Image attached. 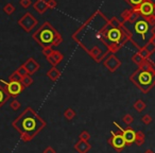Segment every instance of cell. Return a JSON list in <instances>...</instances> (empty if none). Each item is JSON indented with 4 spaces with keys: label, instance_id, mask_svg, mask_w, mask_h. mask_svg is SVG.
<instances>
[{
    "label": "cell",
    "instance_id": "d4e9b609",
    "mask_svg": "<svg viewBox=\"0 0 155 153\" xmlns=\"http://www.w3.org/2000/svg\"><path fill=\"white\" fill-rule=\"evenodd\" d=\"M3 11H5V13L7 15H12L14 13V11H15V7L12 3H7L5 5V8H3Z\"/></svg>",
    "mask_w": 155,
    "mask_h": 153
},
{
    "label": "cell",
    "instance_id": "ffe728a7",
    "mask_svg": "<svg viewBox=\"0 0 155 153\" xmlns=\"http://www.w3.org/2000/svg\"><path fill=\"white\" fill-rule=\"evenodd\" d=\"M146 141V135L142 131H137L136 132V139H135V144L138 147L142 146Z\"/></svg>",
    "mask_w": 155,
    "mask_h": 153
},
{
    "label": "cell",
    "instance_id": "836d02e7",
    "mask_svg": "<svg viewBox=\"0 0 155 153\" xmlns=\"http://www.w3.org/2000/svg\"><path fill=\"white\" fill-rule=\"evenodd\" d=\"M144 47H146L147 49H148L149 51H150V52H151V53H152V54H153V53H154V52H155V46L153 45V44L151 43L150 41H148V43H147L146 45H144Z\"/></svg>",
    "mask_w": 155,
    "mask_h": 153
},
{
    "label": "cell",
    "instance_id": "603a6c76",
    "mask_svg": "<svg viewBox=\"0 0 155 153\" xmlns=\"http://www.w3.org/2000/svg\"><path fill=\"white\" fill-rule=\"evenodd\" d=\"M21 84L25 86V88L31 86V85L33 84V78L31 77V75H26V77H24V78L21 79Z\"/></svg>",
    "mask_w": 155,
    "mask_h": 153
},
{
    "label": "cell",
    "instance_id": "f35d334b",
    "mask_svg": "<svg viewBox=\"0 0 155 153\" xmlns=\"http://www.w3.org/2000/svg\"><path fill=\"white\" fill-rule=\"evenodd\" d=\"M150 32H151V34H152V36H155V25L150 29Z\"/></svg>",
    "mask_w": 155,
    "mask_h": 153
},
{
    "label": "cell",
    "instance_id": "8992f818",
    "mask_svg": "<svg viewBox=\"0 0 155 153\" xmlns=\"http://www.w3.org/2000/svg\"><path fill=\"white\" fill-rule=\"evenodd\" d=\"M107 142L117 151V152H122L123 149L127 147V142H125L124 138H123L121 132H110V136L107 139Z\"/></svg>",
    "mask_w": 155,
    "mask_h": 153
},
{
    "label": "cell",
    "instance_id": "9a60e30c",
    "mask_svg": "<svg viewBox=\"0 0 155 153\" xmlns=\"http://www.w3.org/2000/svg\"><path fill=\"white\" fill-rule=\"evenodd\" d=\"M74 150L78 153H87L91 149V145L88 141H85V140L79 139V141L75 142L74 145Z\"/></svg>",
    "mask_w": 155,
    "mask_h": 153
},
{
    "label": "cell",
    "instance_id": "3957f363",
    "mask_svg": "<svg viewBox=\"0 0 155 153\" xmlns=\"http://www.w3.org/2000/svg\"><path fill=\"white\" fill-rule=\"evenodd\" d=\"M105 38H106V43L108 45V48H110V53L113 54L118 52L129 42H131L138 49L141 48L134 41L133 34L124 26V22H122L116 16H114V17H112L110 19L108 26L105 30Z\"/></svg>",
    "mask_w": 155,
    "mask_h": 153
},
{
    "label": "cell",
    "instance_id": "484cf974",
    "mask_svg": "<svg viewBox=\"0 0 155 153\" xmlns=\"http://www.w3.org/2000/svg\"><path fill=\"white\" fill-rule=\"evenodd\" d=\"M122 121L127 125V127H130V125L134 122V117L132 116L131 114H125L124 116L122 117Z\"/></svg>",
    "mask_w": 155,
    "mask_h": 153
},
{
    "label": "cell",
    "instance_id": "4fadbf2b",
    "mask_svg": "<svg viewBox=\"0 0 155 153\" xmlns=\"http://www.w3.org/2000/svg\"><path fill=\"white\" fill-rule=\"evenodd\" d=\"M64 58V55L61 53L58 50H53L52 53L49 56H47V61L50 65H52V67H56Z\"/></svg>",
    "mask_w": 155,
    "mask_h": 153
},
{
    "label": "cell",
    "instance_id": "7a4b0ae2",
    "mask_svg": "<svg viewBox=\"0 0 155 153\" xmlns=\"http://www.w3.org/2000/svg\"><path fill=\"white\" fill-rule=\"evenodd\" d=\"M12 125L19 133L22 141L28 142L45 129L47 123L31 106H28L17 118L14 119Z\"/></svg>",
    "mask_w": 155,
    "mask_h": 153
},
{
    "label": "cell",
    "instance_id": "5b68a950",
    "mask_svg": "<svg viewBox=\"0 0 155 153\" xmlns=\"http://www.w3.org/2000/svg\"><path fill=\"white\" fill-rule=\"evenodd\" d=\"M130 81L141 93L148 94L155 86V70H144L137 68L131 75Z\"/></svg>",
    "mask_w": 155,
    "mask_h": 153
},
{
    "label": "cell",
    "instance_id": "cb8c5ba5",
    "mask_svg": "<svg viewBox=\"0 0 155 153\" xmlns=\"http://www.w3.org/2000/svg\"><path fill=\"white\" fill-rule=\"evenodd\" d=\"M131 13H132V9H127V10H124V11L122 12V13L120 14V17H121V22H127V20H129V18H130V15H131Z\"/></svg>",
    "mask_w": 155,
    "mask_h": 153
},
{
    "label": "cell",
    "instance_id": "83f0119b",
    "mask_svg": "<svg viewBox=\"0 0 155 153\" xmlns=\"http://www.w3.org/2000/svg\"><path fill=\"white\" fill-rule=\"evenodd\" d=\"M144 0H125V2H127L132 7V9H135V8L139 7Z\"/></svg>",
    "mask_w": 155,
    "mask_h": 153
},
{
    "label": "cell",
    "instance_id": "ab89813d",
    "mask_svg": "<svg viewBox=\"0 0 155 153\" xmlns=\"http://www.w3.org/2000/svg\"><path fill=\"white\" fill-rule=\"evenodd\" d=\"M149 41H150V42H151V43H152V44H153V45H154V46H155V36H151V38H150V39H149Z\"/></svg>",
    "mask_w": 155,
    "mask_h": 153
},
{
    "label": "cell",
    "instance_id": "9c48e42d",
    "mask_svg": "<svg viewBox=\"0 0 155 153\" xmlns=\"http://www.w3.org/2000/svg\"><path fill=\"white\" fill-rule=\"evenodd\" d=\"M114 125L115 127L118 128V130L121 132V134H122L123 138H124L125 142H127V146H132L133 144H135V139H136V132L134 131L133 129H132L131 127H127L125 128V129H123L122 127H121L120 125H119L118 122H116V121H114Z\"/></svg>",
    "mask_w": 155,
    "mask_h": 153
},
{
    "label": "cell",
    "instance_id": "4dcf8cb0",
    "mask_svg": "<svg viewBox=\"0 0 155 153\" xmlns=\"http://www.w3.org/2000/svg\"><path fill=\"white\" fill-rule=\"evenodd\" d=\"M79 139L88 141V140L91 139V134H89L87 131H82L80 133V135H79Z\"/></svg>",
    "mask_w": 155,
    "mask_h": 153
},
{
    "label": "cell",
    "instance_id": "277c9868",
    "mask_svg": "<svg viewBox=\"0 0 155 153\" xmlns=\"http://www.w3.org/2000/svg\"><path fill=\"white\" fill-rule=\"evenodd\" d=\"M32 38L41 47H58L63 43L62 35L49 22H45L34 33Z\"/></svg>",
    "mask_w": 155,
    "mask_h": 153
},
{
    "label": "cell",
    "instance_id": "ac0fdd59",
    "mask_svg": "<svg viewBox=\"0 0 155 153\" xmlns=\"http://www.w3.org/2000/svg\"><path fill=\"white\" fill-rule=\"evenodd\" d=\"M47 77L52 81V82H55L60 79L61 77V71L58 70L56 67H52L49 70L47 71Z\"/></svg>",
    "mask_w": 155,
    "mask_h": 153
},
{
    "label": "cell",
    "instance_id": "f546056e",
    "mask_svg": "<svg viewBox=\"0 0 155 153\" xmlns=\"http://www.w3.org/2000/svg\"><path fill=\"white\" fill-rule=\"evenodd\" d=\"M20 106H21V103L17 99H14L12 100V102H10V108L13 111H18L20 108Z\"/></svg>",
    "mask_w": 155,
    "mask_h": 153
},
{
    "label": "cell",
    "instance_id": "8d00e7d4",
    "mask_svg": "<svg viewBox=\"0 0 155 153\" xmlns=\"http://www.w3.org/2000/svg\"><path fill=\"white\" fill-rule=\"evenodd\" d=\"M47 5L49 9H55L58 7V3H56L55 0H47Z\"/></svg>",
    "mask_w": 155,
    "mask_h": 153
},
{
    "label": "cell",
    "instance_id": "52a82bcc",
    "mask_svg": "<svg viewBox=\"0 0 155 153\" xmlns=\"http://www.w3.org/2000/svg\"><path fill=\"white\" fill-rule=\"evenodd\" d=\"M0 83L5 86V91H8L9 96L12 98L18 97L25 89V86L21 84V82H16V81H9V82H5V81L1 80Z\"/></svg>",
    "mask_w": 155,
    "mask_h": 153
},
{
    "label": "cell",
    "instance_id": "7c38bea8",
    "mask_svg": "<svg viewBox=\"0 0 155 153\" xmlns=\"http://www.w3.org/2000/svg\"><path fill=\"white\" fill-rule=\"evenodd\" d=\"M134 30H135L136 34L140 35L142 41H144L146 39V34L150 31V25L141 17V19H138L134 24Z\"/></svg>",
    "mask_w": 155,
    "mask_h": 153
},
{
    "label": "cell",
    "instance_id": "f1b7e54d",
    "mask_svg": "<svg viewBox=\"0 0 155 153\" xmlns=\"http://www.w3.org/2000/svg\"><path fill=\"white\" fill-rule=\"evenodd\" d=\"M21 77L19 75V73L17 71H14L13 73H11L9 77V81H16V82H21Z\"/></svg>",
    "mask_w": 155,
    "mask_h": 153
},
{
    "label": "cell",
    "instance_id": "44dd1931",
    "mask_svg": "<svg viewBox=\"0 0 155 153\" xmlns=\"http://www.w3.org/2000/svg\"><path fill=\"white\" fill-rule=\"evenodd\" d=\"M75 115H77L75 114V111L71 108H67L66 110L64 111V118L68 121L72 120V119L75 117Z\"/></svg>",
    "mask_w": 155,
    "mask_h": 153
},
{
    "label": "cell",
    "instance_id": "d6a6232c",
    "mask_svg": "<svg viewBox=\"0 0 155 153\" xmlns=\"http://www.w3.org/2000/svg\"><path fill=\"white\" fill-rule=\"evenodd\" d=\"M16 71H17L18 73H19V75L21 77V78H24V77H26V75H28V71H27V69L25 68L24 65H21V66H19L17 69H16Z\"/></svg>",
    "mask_w": 155,
    "mask_h": 153
},
{
    "label": "cell",
    "instance_id": "b9f144b4",
    "mask_svg": "<svg viewBox=\"0 0 155 153\" xmlns=\"http://www.w3.org/2000/svg\"><path fill=\"white\" fill-rule=\"evenodd\" d=\"M153 63H154V65H155V61H154V62H153Z\"/></svg>",
    "mask_w": 155,
    "mask_h": 153
},
{
    "label": "cell",
    "instance_id": "d6986e66",
    "mask_svg": "<svg viewBox=\"0 0 155 153\" xmlns=\"http://www.w3.org/2000/svg\"><path fill=\"white\" fill-rule=\"evenodd\" d=\"M133 108H135V111H136V112H138V113H141L142 111H144V110H146V108H147V104H146V102H144L143 100H141V99H138V100H136V101L134 102V104H133Z\"/></svg>",
    "mask_w": 155,
    "mask_h": 153
},
{
    "label": "cell",
    "instance_id": "e575fe53",
    "mask_svg": "<svg viewBox=\"0 0 155 153\" xmlns=\"http://www.w3.org/2000/svg\"><path fill=\"white\" fill-rule=\"evenodd\" d=\"M32 5V0H20V5L25 9H28Z\"/></svg>",
    "mask_w": 155,
    "mask_h": 153
},
{
    "label": "cell",
    "instance_id": "6da1fadb",
    "mask_svg": "<svg viewBox=\"0 0 155 153\" xmlns=\"http://www.w3.org/2000/svg\"><path fill=\"white\" fill-rule=\"evenodd\" d=\"M110 19L97 10L72 34V39L95 62L101 63L110 53L105 38V30Z\"/></svg>",
    "mask_w": 155,
    "mask_h": 153
},
{
    "label": "cell",
    "instance_id": "7402d4cb",
    "mask_svg": "<svg viewBox=\"0 0 155 153\" xmlns=\"http://www.w3.org/2000/svg\"><path fill=\"white\" fill-rule=\"evenodd\" d=\"M138 53H139V55L141 56L143 60H150L151 55H152V53H151L144 46H142L140 49H138Z\"/></svg>",
    "mask_w": 155,
    "mask_h": 153
},
{
    "label": "cell",
    "instance_id": "4316f807",
    "mask_svg": "<svg viewBox=\"0 0 155 153\" xmlns=\"http://www.w3.org/2000/svg\"><path fill=\"white\" fill-rule=\"evenodd\" d=\"M132 61H133V63H135L137 66H139V65L141 64L144 60L139 55V53H138V52H136V53H134L133 56H132Z\"/></svg>",
    "mask_w": 155,
    "mask_h": 153
},
{
    "label": "cell",
    "instance_id": "5bb4252c",
    "mask_svg": "<svg viewBox=\"0 0 155 153\" xmlns=\"http://www.w3.org/2000/svg\"><path fill=\"white\" fill-rule=\"evenodd\" d=\"M22 65H24L25 68L27 69L29 75H34V73L36 72V71H38V69H39V64L33 58H28Z\"/></svg>",
    "mask_w": 155,
    "mask_h": 153
},
{
    "label": "cell",
    "instance_id": "1f68e13d",
    "mask_svg": "<svg viewBox=\"0 0 155 153\" xmlns=\"http://www.w3.org/2000/svg\"><path fill=\"white\" fill-rule=\"evenodd\" d=\"M141 121H142V122H143L146 125H150V123H152L153 118H152V116H151V115L146 114V115H143V116L141 117Z\"/></svg>",
    "mask_w": 155,
    "mask_h": 153
},
{
    "label": "cell",
    "instance_id": "ba28073f",
    "mask_svg": "<svg viewBox=\"0 0 155 153\" xmlns=\"http://www.w3.org/2000/svg\"><path fill=\"white\" fill-rule=\"evenodd\" d=\"M37 24H38L37 19L32 14L29 13V12H27V13L18 20V25L20 26V28L28 33L31 32V31L33 30V28H35V27L37 26Z\"/></svg>",
    "mask_w": 155,
    "mask_h": 153
},
{
    "label": "cell",
    "instance_id": "30bf717a",
    "mask_svg": "<svg viewBox=\"0 0 155 153\" xmlns=\"http://www.w3.org/2000/svg\"><path fill=\"white\" fill-rule=\"evenodd\" d=\"M133 10L134 11H137L142 18L155 16V5H153L150 1H147V0H144L139 7L135 8Z\"/></svg>",
    "mask_w": 155,
    "mask_h": 153
},
{
    "label": "cell",
    "instance_id": "74e56055",
    "mask_svg": "<svg viewBox=\"0 0 155 153\" xmlns=\"http://www.w3.org/2000/svg\"><path fill=\"white\" fill-rule=\"evenodd\" d=\"M43 153H56V152H55V150L52 148V147H47V148L44 150Z\"/></svg>",
    "mask_w": 155,
    "mask_h": 153
},
{
    "label": "cell",
    "instance_id": "e0dca14e",
    "mask_svg": "<svg viewBox=\"0 0 155 153\" xmlns=\"http://www.w3.org/2000/svg\"><path fill=\"white\" fill-rule=\"evenodd\" d=\"M10 98H11V97L9 96L8 91H5V86H3V85L0 83V108H2V106L5 105V104L7 103L8 101H9Z\"/></svg>",
    "mask_w": 155,
    "mask_h": 153
},
{
    "label": "cell",
    "instance_id": "60d3db41",
    "mask_svg": "<svg viewBox=\"0 0 155 153\" xmlns=\"http://www.w3.org/2000/svg\"><path fill=\"white\" fill-rule=\"evenodd\" d=\"M143 153H155V152H154V151L152 150V149H147V150L144 151Z\"/></svg>",
    "mask_w": 155,
    "mask_h": 153
},
{
    "label": "cell",
    "instance_id": "2e32d148",
    "mask_svg": "<svg viewBox=\"0 0 155 153\" xmlns=\"http://www.w3.org/2000/svg\"><path fill=\"white\" fill-rule=\"evenodd\" d=\"M33 8H34L35 11L39 14H44L48 9H49L46 0H36V2L33 5Z\"/></svg>",
    "mask_w": 155,
    "mask_h": 153
},
{
    "label": "cell",
    "instance_id": "8fae6325",
    "mask_svg": "<svg viewBox=\"0 0 155 153\" xmlns=\"http://www.w3.org/2000/svg\"><path fill=\"white\" fill-rule=\"evenodd\" d=\"M103 65L110 72H115L121 66V61L117 58L115 54H110L105 60L103 61Z\"/></svg>",
    "mask_w": 155,
    "mask_h": 153
},
{
    "label": "cell",
    "instance_id": "d590c367",
    "mask_svg": "<svg viewBox=\"0 0 155 153\" xmlns=\"http://www.w3.org/2000/svg\"><path fill=\"white\" fill-rule=\"evenodd\" d=\"M52 51H53V49H52V47H44L43 48V54L44 55L46 56V58H47V56H49L50 54L52 53Z\"/></svg>",
    "mask_w": 155,
    "mask_h": 153
}]
</instances>
